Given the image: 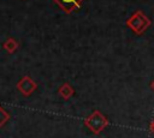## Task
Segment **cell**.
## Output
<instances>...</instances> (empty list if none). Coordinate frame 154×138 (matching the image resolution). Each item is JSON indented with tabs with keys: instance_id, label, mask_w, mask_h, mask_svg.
I'll return each instance as SVG.
<instances>
[{
	"instance_id": "cell-1",
	"label": "cell",
	"mask_w": 154,
	"mask_h": 138,
	"mask_svg": "<svg viewBox=\"0 0 154 138\" xmlns=\"http://www.w3.org/2000/svg\"><path fill=\"white\" fill-rule=\"evenodd\" d=\"M152 22L150 19L146 16V13L143 11H136L132 16H130V18L126 19V25L128 28H130L136 35H142L149 26H150Z\"/></svg>"
},
{
	"instance_id": "cell-2",
	"label": "cell",
	"mask_w": 154,
	"mask_h": 138,
	"mask_svg": "<svg viewBox=\"0 0 154 138\" xmlns=\"http://www.w3.org/2000/svg\"><path fill=\"white\" fill-rule=\"evenodd\" d=\"M109 121L108 119L100 112V110H94L89 116H87L84 119V125L91 131V133L94 134H99L101 133L107 126H108Z\"/></svg>"
},
{
	"instance_id": "cell-3",
	"label": "cell",
	"mask_w": 154,
	"mask_h": 138,
	"mask_svg": "<svg viewBox=\"0 0 154 138\" xmlns=\"http://www.w3.org/2000/svg\"><path fill=\"white\" fill-rule=\"evenodd\" d=\"M16 88L18 89V91L24 96V97H29L34 94V91L37 89V84L34 79H31L29 76H24L23 78H20L16 85Z\"/></svg>"
},
{
	"instance_id": "cell-4",
	"label": "cell",
	"mask_w": 154,
	"mask_h": 138,
	"mask_svg": "<svg viewBox=\"0 0 154 138\" xmlns=\"http://www.w3.org/2000/svg\"><path fill=\"white\" fill-rule=\"evenodd\" d=\"M65 13H72L78 10L84 0H53Z\"/></svg>"
},
{
	"instance_id": "cell-5",
	"label": "cell",
	"mask_w": 154,
	"mask_h": 138,
	"mask_svg": "<svg viewBox=\"0 0 154 138\" xmlns=\"http://www.w3.org/2000/svg\"><path fill=\"white\" fill-rule=\"evenodd\" d=\"M58 92H59L60 97H63L64 100H69V98H71L73 96L75 90H73V88L69 83H64L63 85H60Z\"/></svg>"
},
{
	"instance_id": "cell-6",
	"label": "cell",
	"mask_w": 154,
	"mask_h": 138,
	"mask_svg": "<svg viewBox=\"0 0 154 138\" xmlns=\"http://www.w3.org/2000/svg\"><path fill=\"white\" fill-rule=\"evenodd\" d=\"M2 47H4V49H5L7 53L12 54V53H14V52L18 49V42H17L14 38L8 37V38H7V40L4 42Z\"/></svg>"
},
{
	"instance_id": "cell-7",
	"label": "cell",
	"mask_w": 154,
	"mask_h": 138,
	"mask_svg": "<svg viewBox=\"0 0 154 138\" xmlns=\"http://www.w3.org/2000/svg\"><path fill=\"white\" fill-rule=\"evenodd\" d=\"M10 120V113L7 110H5L1 106H0V128Z\"/></svg>"
},
{
	"instance_id": "cell-8",
	"label": "cell",
	"mask_w": 154,
	"mask_h": 138,
	"mask_svg": "<svg viewBox=\"0 0 154 138\" xmlns=\"http://www.w3.org/2000/svg\"><path fill=\"white\" fill-rule=\"evenodd\" d=\"M149 130H150V131H152V133L154 134V119H153V120H152V122L149 124Z\"/></svg>"
},
{
	"instance_id": "cell-9",
	"label": "cell",
	"mask_w": 154,
	"mask_h": 138,
	"mask_svg": "<svg viewBox=\"0 0 154 138\" xmlns=\"http://www.w3.org/2000/svg\"><path fill=\"white\" fill-rule=\"evenodd\" d=\"M150 89H152V90L154 91V80H153V82L150 83Z\"/></svg>"
}]
</instances>
